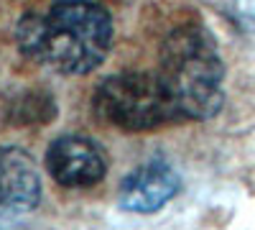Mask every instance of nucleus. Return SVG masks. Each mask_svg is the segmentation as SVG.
Instances as JSON below:
<instances>
[{"mask_svg":"<svg viewBox=\"0 0 255 230\" xmlns=\"http://www.w3.org/2000/svg\"><path fill=\"white\" fill-rule=\"evenodd\" d=\"M46 169L56 184L67 190H84L105 177L108 159L92 138L82 133H64L49 146Z\"/></svg>","mask_w":255,"mask_h":230,"instance_id":"20e7f679","label":"nucleus"},{"mask_svg":"<svg viewBox=\"0 0 255 230\" xmlns=\"http://www.w3.org/2000/svg\"><path fill=\"white\" fill-rule=\"evenodd\" d=\"M179 187L181 179L174 166H168L166 161H148L123 179L118 202L125 213L151 215L176 197Z\"/></svg>","mask_w":255,"mask_h":230,"instance_id":"39448f33","label":"nucleus"},{"mask_svg":"<svg viewBox=\"0 0 255 230\" xmlns=\"http://www.w3.org/2000/svg\"><path fill=\"white\" fill-rule=\"evenodd\" d=\"M97 115L120 131L140 133L168 123H179V113L158 74L120 72L102 82L95 92Z\"/></svg>","mask_w":255,"mask_h":230,"instance_id":"7ed1b4c3","label":"nucleus"},{"mask_svg":"<svg viewBox=\"0 0 255 230\" xmlns=\"http://www.w3.org/2000/svg\"><path fill=\"white\" fill-rule=\"evenodd\" d=\"M56 115V102L49 92H23L18 95L10 108H8V120L18 125H38L49 123Z\"/></svg>","mask_w":255,"mask_h":230,"instance_id":"0eeeda50","label":"nucleus"},{"mask_svg":"<svg viewBox=\"0 0 255 230\" xmlns=\"http://www.w3.org/2000/svg\"><path fill=\"white\" fill-rule=\"evenodd\" d=\"M158 77L181 120H207L222 110L225 67L202 26L186 23L166 36Z\"/></svg>","mask_w":255,"mask_h":230,"instance_id":"f03ea898","label":"nucleus"},{"mask_svg":"<svg viewBox=\"0 0 255 230\" xmlns=\"http://www.w3.org/2000/svg\"><path fill=\"white\" fill-rule=\"evenodd\" d=\"M15 38L20 51L41 67L59 74H84L108 56L113 18L92 0H54L20 18Z\"/></svg>","mask_w":255,"mask_h":230,"instance_id":"f257e3e1","label":"nucleus"},{"mask_svg":"<svg viewBox=\"0 0 255 230\" xmlns=\"http://www.w3.org/2000/svg\"><path fill=\"white\" fill-rule=\"evenodd\" d=\"M41 200V179L33 159L15 146L0 149V207L33 210Z\"/></svg>","mask_w":255,"mask_h":230,"instance_id":"423d86ee","label":"nucleus"}]
</instances>
